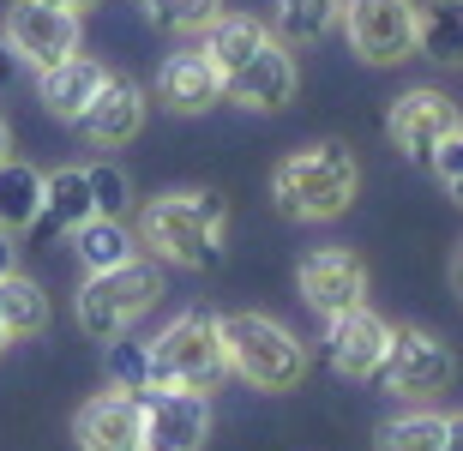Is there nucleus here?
Wrapping results in <instances>:
<instances>
[{
	"instance_id": "nucleus-1",
	"label": "nucleus",
	"mask_w": 463,
	"mask_h": 451,
	"mask_svg": "<svg viewBox=\"0 0 463 451\" xmlns=\"http://www.w3.org/2000/svg\"><path fill=\"white\" fill-rule=\"evenodd\" d=\"M355 187H361V169H355V151L344 139H326V145H307L277 163L271 174V199L283 217L295 223H331L355 205Z\"/></svg>"
},
{
	"instance_id": "nucleus-2",
	"label": "nucleus",
	"mask_w": 463,
	"mask_h": 451,
	"mask_svg": "<svg viewBox=\"0 0 463 451\" xmlns=\"http://www.w3.org/2000/svg\"><path fill=\"white\" fill-rule=\"evenodd\" d=\"M223 223H229V205L217 193H163L138 217V241L169 265L217 271L223 265Z\"/></svg>"
},
{
	"instance_id": "nucleus-3",
	"label": "nucleus",
	"mask_w": 463,
	"mask_h": 451,
	"mask_svg": "<svg viewBox=\"0 0 463 451\" xmlns=\"http://www.w3.org/2000/svg\"><path fill=\"white\" fill-rule=\"evenodd\" d=\"M223 355H229V373H241L253 391H295L307 380V343L289 325L265 319V313H229Z\"/></svg>"
},
{
	"instance_id": "nucleus-4",
	"label": "nucleus",
	"mask_w": 463,
	"mask_h": 451,
	"mask_svg": "<svg viewBox=\"0 0 463 451\" xmlns=\"http://www.w3.org/2000/svg\"><path fill=\"white\" fill-rule=\"evenodd\" d=\"M229 373L223 355V319L205 307L181 313L163 325V337H151V385H181V391H217Z\"/></svg>"
},
{
	"instance_id": "nucleus-5",
	"label": "nucleus",
	"mask_w": 463,
	"mask_h": 451,
	"mask_svg": "<svg viewBox=\"0 0 463 451\" xmlns=\"http://www.w3.org/2000/svg\"><path fill=\"white\" fill-rule=\"evenodd\" d=\"M156 301H163V265L133 253V259L85 277V289H79V325H85V337L109 343L120 331H133Z\"/></svg>"
},
{
	"instance_id": "nucleus-6",
	"label": "nucleus",
	"mask_w": 463,
	"mask_h": 451,
	"mask_svg": "<svg viewBox=\"0 0 463 451\" xmlns=\"http://www.w3.org/2000/svg\"><path fill=\"white\" fill-rule=\"evenodd\" d=\"M392 398H439L451 380H458V355L439 331L428 325H392V349H385V362L373 373Z\"/></svg>"
},
{
	"instance_id": "nucleus-7",
	"label": "nucleus",
	"mask_w": 463,
	"mask_h": 451,
	"mask_svg": "<svg viewBox=\"0 0 463 451\" xmlns=\"http://www.w3.org/2000/svg\"><path fill=\"white\" fill-rule=\"evenodd\" d=\"M138 398V434L145 451H199L211 434V398L181 385H145Z\"/></svg>"
},
{
	"instance_id": "nucleus-8",
	"label": "nucleus",
	"mask_w": 463,
	"mask_h": 451,
	"mask_svg": "<svg viewBox=\"0 0 463 451\" xmlns=\"http://www.w3.org/2000/svg\"><path fill=\"white\" fill-rule=\"evenodd\" d=\"M344 36L367 67H397L415 54V0H344Z\"/></svg>"
},
{
	"instance_id": "nucleus-9",
	"label": "nucleus",
	"mask_w": 463,
	"mask_h": 451,
	"mask_svg": "<svg viewBox=\"0 0 463 451\" xmlns=\"http://www.w3.org/2000/svg\"><path fill=\"white\" fill-rule=\"evenodd\" d=\"M458 108H451V97L446 90H433V85H421V90H403L392 103V115H385V133H392V145L403 156H410L415 169H428L433 163V151L458 133Z\"/></svg>"
},
{
	"instance_id": "nucleus-10",
	"label": "nucleus",
	"mask_w": 463,
	"mask_h": 451,
	"mask_svg": "<svg viewBox=\"0 0 463 451\" xmlns=\"http://www.w3.org/2000/svg\"><path fill=\"white\" fill-rule=\"evenodd\" d=\"M223 97H235L241 108H259V115H277V108L295 103V54L283 36H265L253 54H241L235 67L223 72Z\"/></svg>"
},
{
	"instance_id": "nucleus-11",
	"label": "nucleus",
	"mask_w": 463,
	"mask_h": 451,
	"mask_svg": "<svg viewBox=\"0 0 463 451\" xmlns=\"http://www.w3.org/2000/svg\"><path fill=\"white\" fill-rule=\"evenodd\" d=\"M6 42L24 67H54V61H67L79 54V13L67 6H49V0H13V13H6Z\"/></svg>"
},
{
	"instance_id": "nucleus-12",
	"label": "nucleus",
	"mask_w": 463,
	"mask_h": 451,
	"mask_svg": "<svg viewBox=\"0 0 463 451\" xmlns=\"http://www.w3.org/2000/svg\"><path fill=\"white\" fill-rule=\"evenodd\" d=\"M295 283H301V301H307L313 313H326V319L367 301V265H361L349 247H319V253H307L301 271H295Z\"/></svg>"
},
{
	"instance_id": "nucleus-13",
	"label": "nucleus",
	"mask_w": 463,
	"mask_h": 451,
	"mask_svg": "<svg viewBox=\"0 0 463 451\" xmlns=\"http://www.w3.org/2000/svg\"><path fill=\"white\" fill-rule=\"evenodd\" d=\"M385 349H392V325H385L367 301L326 319V355L344 380H373L379 362H385Z\"/></svg>"
},
{
	"instance_id": "nucleus-14",
	"label": "nucleus",
	"mask_w": 463,
	"mask_h": 451,
	"mask_svg": "<svg viewBox=\"0 0 463 451\" xmlns=\"http://www.w3.org/2000/svg\"><path fill=\"white\" fill-rule=\"evenodd\" d=\"M72 439L79 451H145V434H138V398L133 391H97L90 403H79L72 416Z\"/></svg>"
},
{
	"instance_id": "nucleus-15",
	"label": "nucleus",
	"mask_w": 463,
	"mask_h": 451,
	"mask_svg": "<svg viewBox=\"0 0 463 451\" xmlns=\"http://www.w3.org/2000/svg\"><path fill=\"white\" fill-rule=\"evenodd\" d=\"M72 127H79L90 145L115 151V145L138 139V127H145V90H138L133 79H115V72H109L103 90L90 97V108H85V115H79Z\"/></svg>"
},
{
	"instance_id": "nucleus-16",
	"label": "nucleus",
	"mask_w": 463,
	"mask_h": 451,
	"mask_svg": "<svg viewBox=\"0 0 463 451\" xmlns=\"http://www.w3.org/2000/svg\"><path fill=\"white\" fill-rule=\"evenodd\" d=\"M156 97H163V108H175V115H205V108L223 103V72L211 67L205 49H181L156 72Z\"/></svg>"
},
{
	"instance_id": "nucleus-17",
	"label": "nucleus",
	"mask_w": 463,
	"mask_h": 451,
	"mask_svg": "<svg viewBox=\"0 0 463 451\" xmlns=\"http://www.w3.org/2000/svg\"><path fill=\"white\" fill-rule=\"evenodd\" d=\"M109 72L97 67V61H85V54H67V61H54V67H43V108H49L54 121H79L90 108V97L103 90Z\"/></svg>"
},
{
	"instance_id": "nucleus-18",
	"label": "nucleus",
	"mask_w": 463,
	"mask_h": 451,
	"mask_svg": "<svg viewBox=\"0 0 463 451\" xmlns=\"http://www.w3.org/2000/svg\"><path fill=\"white\" fill-rule=\"evenodd\" d=\"M85 217H97V199H90V174L85 169H54L43 174V217H36V235H61V229H79Z\"/></svg>"
},
{
	"instance_id": "nucleus-19",
	"label": "nucleus",
	"mask_w": 463,
	"mask_h": 451,
	"mask_svg": "<svg viewBox=\"0 0 463 451\" xmlns=\"http://www.w3.org/2000/svg\"><path fill=\"white\" fill-rule=\"evenodd\" d=\"M415 49L428 61H439V67H463V0L415 6Z\"/></svg>"
},
{
	"instance_id": "nucleus-20",
	"label": "nucleus",
	"mask_w": 463,
	"mask_h": 451,
	"mask_svg": "<svg viewBox=\"0 0 463 451\" xmlns=\"http://www.w3.org/2000/svg\"><path fill=\"white\" fill-rule=\"evenodd\" d=\"M43 217V169L18 163V156H0V229H31Z\"/></svg>"
},
{
	"instance_id": "nucleus-21",
	"label": "nucleus",
	"mask_w": 463,
	"mask_h": 451,
	"mask_svg": "<svg viewBox=\"0 0 463 451\" xmlns=\"http://www.w3.org/2000/svg\"><path fill=\"white\" fill-rule=\"evenodd\" d=\"M0 325H6V337L49 331V296H43V283L24 277V271H6L0 277Z\"/></svg>"
},
{
	"instance_id": "nucleus-22",
	"label": "nucleus",
	"mask_w": 463,
	"mask_h": 451,
	"mask_svg": "<svg viewBox=\"0 0 463 451\" xmlns=\"http://www.w3.org/2000/svg\"><path fill=\"white\" fill-rule=\"evenodd\" d=\"M72 247H79L85 271H109V265L133 259V235L120 229V217H85L72 229Z\"/></svg>"
},
{
	"instance_id": "nucleus-23",
	"label": "nucleus",
	"mask_w": 463,
	"mask_h": 451,
	"mask_svg": "<svg viewBox=\"0 0 463 451\" xmlns=\"http://www.w3.org/2000/svg\"><path fill=\"white\" fill-rule=\"evenodd\" d=\"M344 18V0H277V31L283 42H319Z\"/></svg>"
},
{
	"instance_id": "nucleus-24",
	"label": "nucleus",
	"mask_w": 463,
	"mask_h": 451,
	"mask_svg": "<svg viewBox=\"0 0 463 451\" xmlns=\"http://www.w3.org/2000/svg\"><path fill=\"white\" fill-rule=\"evenodd\" d=\"M446 446V416L433 409H415V416H397L379 428V451H439Z\"/></svg>"
},
{
	"instance_id": "nucleus-25",
	"label": "nucleus",
	"mask_w": 463,
	"mask_h": 451,
	"mask_svg": "<svg viewBox=\"0 0 463 451\" xmlns=\"http://www.w3.org/2000/svg\"><path fill=\"white\" fill-rule=\"evenodd\" d=\"M138 6H145V18H151L156 31H169V36L205 31L211 18L223 13V0H138Z\"/></svg>"
},
{
	"instance_id": "nucleus-26",
	"label": "nucleus",
	"mask_w": 463,
	"mask_h": 451,
	"mask_svg": "<svg viewBox=\"0 0 463 451\" xmlns=\"http://www.w3.org/2000/svg\"><path fill=\"white\" fill-rule=\"evenodd\" d=\"M109 380H115L120 391H145V385H151V343H133L127 331L109 337Z\"/></svg>"
},
{
	"instance_id": "nucleus-27",
	"label": "nucleus",
	"mask_w": 463,
	"mask_h": 451,
	"mask_svg": "<svg viewBox=\"0 0 463 451\" xmlns=\"http://www.w3.org/2000/svg\"><path fill=\"white\" fill-rule=\"evenodd\" d=\"M90 174V199H97V217H120L127 211V199H133V187H127V174L115 169V163H97Z\"/></svg>"
},
{
	"instance_id": "nucleus-28",
	"label": "nucleus",
	"mask_w": 463,
	"mask_h": 451,
	"mask_svg": "<svg viewBox=\"0 0 463 451\" xmlns=\"http://www.w3.org/2000/svg\"><path fill=\"white\" fill-rule=\"evenodd\" d=\"M433 174H439V187L451 193V205H463V121H458V133H451L439 151H433V163H428Z\"/></svg>"
},
{
	"instance_id": "nucleus-29",
	"label": "nucleus",
	"mask_w": 463,
	"mask_h": 451,
	"mask_svg": "<svg viewBox=\"0 0 463 451\" xmlns=\"http://www.w3.org/2000/svg\"><path fill=\"white\" fill-rule=\"evenodd\" d=\"M18 67H24V61H18V54H13V42L0 36V90H6V85L18 79Z\"/></svg>"
},
{
	"instance_id": "nucleus-30",
	"label": "nucleus",
	"mask_w": 463,
	"mask_h": 451,
	"mask_svg": "<svg viewBox=\"0 0 463 451\" xmlns=\"http://www.w3.org/2000/svg\"><path fill=\"white\" fill-rule=\"evenodd\" d=\"M6 271H18V241H13V229H0V277Z\"/></svg>"
},
{
	"instance_id": "nucleus-31",
	"label": "nucleus",
	"mask_w": 463,
	"mask_h": 451,
	"mask_svg": "<svg viewBox=\"0 0 463 451\" xmlns=\"http://www.w3.org/2000/svg\"><path fill=\"white\" fill-rule=\"evenodd\" d=\"M439 451H463V416L446 421V446H439Z\"/></svg>"
},
{
	"instance_id": "nucleus-32",
	"label": "nucleus",
	"mask_w": 463,
	"mask_h": 451,
	"mask_svg": "<svg viewBox=\"0 0 463 451\" xmlns=\"http://www.w3.org/2000/svg\"><path fill=\"white\" fill-rule=\"evenodd\" d=\"M451 289H458V301H463V241H458V253H451Z\"/></svg>"
},
{
	"instance_id": "nucleus-33",
	"label": "nucleus",
	"mask_w": 463,
	"mask_h": 451,
	"mask_svg": "<svg viewBox=\"0 0 463 451\" xmlns=\"http://www.w3.org/2000/svg\"><path fill=\"white\" fill-rule=\"evenodd\" d=\"M49 6H67V13H79V18H85L90 6H97V0H49Z\"/></svg>"
},
{
	"instance_id": "nucleus-34",
	"label": "nucleus",
	"mask_w": 463,
	"mask_h": 451,
	"mask_svg": "<svg viewBox=\"0 0 463 451\" xmlns=\"http://www.w3.org/2000/svg\"><path fill=\"white\" fill-rule=\"evenodd\" d=\"M0 156H13V133H6V121H0Z\"/></svg>"
},
{
	"instance_id": "nucleus-35",
	"label": "nucleus",
	"mask_w": 463,
	"mask_h": 451,
	"mask_svg": "<svg viewBox=\"0 0 463 451\" xmlns=\"http://www.w3.org/2000/svg\"><path fill=\"white\" fill-rule=\"evenodd\" d=\"M6 343H13V337H6V325H0V349H6Z\"/></svg>"
}]
</instances>
